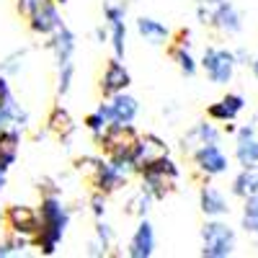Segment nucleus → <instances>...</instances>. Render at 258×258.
<instances>
[{"instance_id":"473e14b6","label":"nucleus","mask_w":258,"mask_h":258,"mask_svg":"<svg viewBox=\"0 0 258 258\" xmlns=\"http://www.w3.org/2000/svg\"><path fill=\"white\" fill-rule=\"evenodd\" d=\"M44 0H16V11H18V16H24V18H29Z\"/></svg>"},{"instance_id":"aec40b11","label":"nucleus","mask_w":258,"mask_h":258,"mask_svg":"<svg viewBox=\"0 0 258 258\" xmlns=\"http://www.w3.org/2000/svg\"><path fill=\"white\" fill-rule=\"evenodd\" d=\"M135 26H137V34L147 41V44H153V47L170 44V39H173L170 29L163 24V21L153 18V16H140V18L135 21Z\"/></svg>"},{"instance_id":"4468645a","label":"nucleus","mask_w":258,"mask_h":258,"mask_svg":"<svg viewBox=\"0 0 258 258\" xmlns=\"http://www.w3.org/2000/svg\"><path fill=\"white\" fill-rule=\"evenodd\" d=\"M235 160L238 165H255L258 163V135H255V126L245 124L235 132Z\"/></svg>"},{"instance_id":"a878e982","label":"nucleus","mask_w":258,"mask_h":258,"mask_svg":"<svg viewBox=\"0 0 258 258\" xmlns=\"http://www.w3.org/2000/svg\"><path fill=\"white\" fill-rule=\"evenodd\" d=\"M29 245H34V240L24 238V235H16V232H6V235H0V258L21 255V253H26Z\"/></svg>"},{"instance_id":"6ab92c4d","label":"nucleus","mask_w":258,"mask_h":258,"mask_svg":"<svg viewBox=\"0 0 258 258\" xmlns=\"http://www.w3.org/2000/svg\"><path fill=\"white\" fill-rule=\"evenodd\" d=\"M222 140V132L217 126L212 124V119L209 121H197L188 132L183 135V140H181V147H183V153H194L197 147H202V145H207V142H220Z\"/></svg>"},{"instance_id":"7c9ffc66","label":"nucleus","mask_w":258,"mask_h":258,"mask_svg":"<svg viewBox=\"0 0 258 258\" xmlns=\"http://www.w3.org/2000/svg\"><path fill=\"white\" fill-rule=\"evenodd\" d=\"M153 202H155V197H153V194H150V191H145V188L140 186V188H137V194H135L132 199H129V212H132V214H137V217L142 220V217H147L150 204H153Z\"/></svg>"},{"instance_id":"58836bf2","label":"nucleus","mask_w":258,"mask_h":258,"mask_svg":"<svg viewBox=\"0 0 258 258\" xmlns=\"http://www.w3.org/2000/svg\"><path fill=\"white\" fill-rule=\"evenodd\" d=\"M0 129H3V124H0Z\"/></svg>"},{"instance_id":"bb28decb","label":"nucleus","mask_w":258,"mask_h":258,"mask_svg":"<svg viewBox=\"0 0 258 258\" xmlns=\"http://www.w3.org/2000/svg\"><path fill=\"white\" fill-rule=\"evenodd\" d=\"M240 227H243L248 235H258V194H255V197H248V199H243Z\"/></svg>"},{"instance_id":"ddd939ff","label":"nucleus","mask_w":258,"mask_h":258,"mask_svg":"<svg viewBox=\"0 0 258 258\" xmlns=\"http://www.w3.org/2000/svg\"><path fill=\"white\" fill-rule=\"evenodd\" d=\"M155 227L147 222V217L140 220V225L135 227L132 238H129V245H126V255L129 258H150L155 253Z\"/></svg>"},{"instance_id":"a211bd4d","label":"nucleus","mask_w":258,"mask_h":258,"mask_svg":"<svg viewBox=\"0 0 258 258\" xmlns=\"http://www.w3.org/2000/svg\"><path fill=\"white\" fill-rule=\"evenodd\" d=\"M209 26H212V29H217V31L225 34V36H235V34H240V31H243V16H240L238 8L230 3V0H222L220 8L214 11Z\"/></svg>"},{"instance_id":"1a4fd4ad","label":"nucleus","mask_w":258,"mask_h":258,"mask_svg":"<svg viewBox=\"0 0 258 258\" xmlns=\"http://www.w3.org/2000/svg\"><path fill=\"white\" fill-rule=\"evenodd\" d=\"M132 85V75H129L126 64L121 62V57H111L103 68V75L98 80V91L103 98H111L116 93H124Z\"/></svg>"},{"instance_id":"f03ea898","label":"nucleus","mask_w":258,"mask_h":258,"mask_svg":"<svg viewBox=\"0 0 258 258\" xmlns=\"http://www.w3.org/2000/svg\"><path fill=\"white\" fill-rule=\"evenodd\" d=\"M178 178H181V168L176 165V160L170 155H165V158H160L155 163H150V165H145L140 170V186L153 194L155 202L165 199L168 194L176 188Z\"/></svg>"},{"instance_id":"20e7f679","label":"nucleus","mask_w":258,"mask_h":258,"mask_svg":"<svg viewBox=\"0 0 258 258\" xmlns=\"http://www.w3.org/2000/svg\"><path fill=\"white\" fill-rule=\"evenodd\" d=\"M199 64H202L204 75L209 78V83L227 85L235 75V68H238V57L227 47H207L199 57Z\"/></svg>"},{"instance_id":"39448f33","label":"nucleus","mask_w":258,"mask_h":258,"mask_svg":"<svg viewBox=\"0 0 258 258\" xmlns=\"http://www.w3.org/2000/svg\"><path fill=\"white\" fill-rule=\"evenodd\" d=\"M191 160H194L197 173H202L204 178L225 176L227 168H230V158H227L225 150L220 147V142H207V145L197 147V150L191 153Z\"/></svg>"},{"instance_id":"6e6552de","label":"nucleus","mask_w":258,"mask_h":258,"mask_svg":"<svg viewBox=\"0 0 258 258\" xmlns=\"http://www.w3.org/2000/svg\"><path fill=\"white\" fill-rule=\"evenodd\" d=\"M103 18H106V26H109V44L114 49V57L124 59L126 54V6L106 3Z\"/></svg>"},{"instance_id":"c756f323","label":"nucleus","mask_w":258,"mask_h":258,"mask_svg":"<svg viewBox=\"0 0 258 258\" xmlns=\"http://www.w3.org/2000/svg\"><path fill=\"white\" fill-rule=\"evenodd\" d=\"M73 80H75V59L57 68V96H68L73 91Z\"/></svg>"},{"instance_id":"4be33fe9","label":"nucleus","mask_w":258,"mask_h":258,"mask_svg":"<svg viewBox=\"0 0 258 258\" xmlns=\"http://www.w3.org/2000/svg\"><path fill=\"white\" fill-rule=\"evenodd\" d=\"M230 194L238 199H248L258 194V163L255 165H243L235 173L232 183H230Z\"/></svg>"},{"instance_id":"72a5a7b5","label":"nucleus","mask_w":258,"mask_h":258,"mask_svg":"<svg viewBox=\"0 0 258 258\" xmlns=\"http://www.w3.org/2000/svg\"><path fill=\"white\" fill-rule=\"evenodd\" d=\"M235 57H238V64H253V59H255V57H250V52L245 47L235 49Z\"/></svg>"},{"instance_id":"cd10ccee","label":"nucleus","mask_w":258,"mask_h":258,"mask_svg":"<svg viewBox=\"0 0 258 258\" xmlns=\"http://www.w3.org/2000/svg\"><path fill=\"white\" fill-rule=\"evenodd\" d=\"M47 124H49V129H52L54 135H59V140H64V137L73 132V119H70L68 109H62V106H54L49 119H47Z\"/></svg>"},{"instance_id":"9b49d317","label":"nucleus","mask_w":258,"mask_h":258,"mask_svg":"<svg viewBox=\"0 0 258 258\" xmlns=\"http://www.w3.org/2000/svg\"><path fill=\"white\" fill-rule=\"evenodd\" d=\"M165 155H170V147L158 135H150V132L147 135H140L135 140V145H132V158H135V165H137V173H140L145 165L155 163V160H160Z\"/></svg>"},{"instance_id":"2f4dec72","label":"nucleus","mask_w":258,"mask_h":258,"mask_svg":"<svg viewBox=\"0 0 258 258\" xmlns=\"http://www.w3.org/2000/svg\"><path fill=\"white\" fill-rule=\"evenodd\" d=\"M88 204H91V212H93L96 220L106 217V209H109V207H106V204H109V194H103V191H96V188H93V197H91Z\"/></svg>"},{"instance_id":"393cba45","label":"nucleus","mask_w":258,"mask_h":258,"mask_svg":"<svg viewBox=\"0 0 258 258\" xmlns=\"http://www.w3.org/2000/svg\"><path fill=\"white\" fill-rule=\"evenodd\" d=\"M114 243V230L103 217L96 220V240L88 245V255H106Z\"/></svg>"},{"instance_id":"e433bc0d","label":"nucleus","mask_w":258,"mask_h":258,"mask_svg":"<svg viewBox=\"0 0 258 258\" xmlns=\"http://www.w3.org/2000/svg\"><path fill=\"white\" fill-rule=\"evenodd\" d=\"M250 70H253V75H255V80H258V57L253 59V64H250Z\"/></svg>"},{"instance_id":"412c9836","label":"nucleus","mask_w":258,"mask_h":258,"mask_svg":"<svg viewBox=\"0 0 258 258\" xmlns=\"http://www.w3.org/2000/svg\"><path fill=\"white\" fill-rule=\"evenodd\" d=\"M111 103V116L116 124H135L137 116H140V101L135 96H129L126 91L124 93H116L109 98Z\"/></svg>"},{"instance_id":"f704fd0d","label":"nucleus","mask_w":258,"mask_h":258,"mask_svg":"<svg viewBox=\"0 0 258 258\" xmlns=\"http://www.w3.org/2000/svg\"><path fill=\"white\" fill-rule=\"evenodd\" d=\"M8 232V209L0 204V235Z\"/></svg>"},{"instance_id":"f257e3e1","label":"nucleus","mask_w":258,"mask_h":258,"mask_svg":"<svg viewBox=\"0 0 258 258\" xmlns=\"http://www.w3.org/2000/svg\"><path fill=\"white\" fill-rule=\"evenodd\" d=\"M36 209H39L41 227H39L36 238H34V248L41 255H54L62 238H64V232H68V227H70L73 214H70L68 204L57 197V191L44 194Z\"/></svg>"},{"instance_id":"2eb2a0df","label":"nucleus","mask_w":258,"mask_h":258,"mask_svg":"<svg viewBox=\"0 0 258 258\" xmlns=\"http://www.w3.org/2000/svg\"><path fill=\"white\" fill-rule=\"evenodd\" d=\"M245 109V98L240 93H225L220 101H214L209 109H207V116L217 124H227V121H235Z\"/></svg>"},{"instance_id":"c85d7f7f","label":"nucleus","mask_w":258,"mask_h":258,"mask_svg":"<svg viewBox=\"0 0 258 258\" xmlns=\"http://www.w3.org/2000/svg\"><path fill=\"white\" fill-rule=\"evenodd\" d=\"M26 49H16L11 54L3 57V62H0V73H6L8 78H18L21 70H24V62H26Z\"/></svg>"},{"instance_id":"0eeeda50","label":"nucleus","mask_w":258,"mask_h":258,"mask_svg":"<svg viewBox=\"0 0 258 258\" xmlns=\"http://www.w3.org/2000/svg\"><path fill=\"white\" fill-rule=\"evenodd\" d=\"M26 21H29V31H31V34L47 36V39H49L52 34H57V31L64 26L57 0H44V3H41Z\"/></svg>"},{"instance_id":"dca6fc26","label":"nucleus","mask_w":258,"mask_h":258,"mask_svg":"<svg viewBox=\"0 0 258 258\" xmlns=\"http://www.w3.org/2000/svg\"><path fill=\"white\" fill-rule=\"evenodd\" d=\"M199 209L204 217H227L230 214V202L225 197V191L212 186V183H204L199 188Z\"/></svg>"},{"instance_id":"c9c22d12","label":"nucleus","mask_w":258,"mask_h":258,"mask_svg":"<svg viewBox=\"0 0 258 258\" xmlns=\"http://www.w3.org/2000/svg\"><path fill=\"white\" fill-rule=\"evenodd\" d=\"M96 39H98L101 44H103V41L109 39V29H101V26H98V29H96Z\"/></svg>"},{"instance_id":"f8f14e48","label":"nucleus","mask_w":258,"mask_h":258,"mask_svg":"<svg viewBox=\"0 0 258 258\" xmlns=\"http://www.w3.org/2000/svg\"><path fill=\"white\" fill-rule=\"evenodd\" d=\"M21 145V126H3L0 129V194L8 183V170L18 158Z\"/></svg>"},{"instance_id":"7ed1b4c3","label":"nucleus","mask_w":258,"mask_h":258,"mask_svg":"<svg viewBox=\"0 0 258 258\" xmlns=\"http://www.w3.org/2000/svg\"><path fill=\"white\" fill-rule=\"evenodd\" d=\"M235 253V230L222 217H207L202 227V255L227 258Z\"/></svg>"},{"instance_id":"5701e85b","label":"nucleus","mask_w":258,"mask_h":258,"mask_svg":"<svg viewBox=\"0 0 258 258\" xmlns=\"http://www.w3.org/2000/svg\"><path fill=\"white\" fill-rule=\"evenodd\" d=\"M111 124H114V116H111V103H109V98L101 101L96 109L83 119V126L91 132L93 142H98V140L103 137V132H106V129H109Z\"/></svg>"},{"instance_id":"4c0bfd02","label":"nucleus","mask_w":258,"mask_h":258,"mask_svg":"<svg viewBox=\"0 0 258 258\" xmlns=\"http://www.w3.org/2000/svg\"><path fill=\"white\" fill-rule=\"evenodd\" d=\"M255 250H258V243H255Z\"/></svg>"},{"instance_id":"b1692460","label":"nucleus","mask_w":258,"mask_h":258,"mask_svg":"<svg viewBox=\"0 0 258 258\" xmlns=\"http://www.w3.org/2000/svg\"><path fill=\"white\" fill-rule=\"evenodd\" d=\"M168 52H170V59L176 62V68H178L186 78H194V75L199 73L202 64H199L197 57H194V52H191L188 44H181V41H170V49H168Z\"/></svg>"},{"instance_id":"9d476101","label":"nucleus","mask_w":258,"mask_h":258,"mask_svg":"<svg viewBox=\"0 0 258 258\" xmlns=\"http://www.w3.org/2000/svg\"><path fill=\"white\" fill-rule=\"evenodd\" d=\"M39 227H41L39 209L26 207V204H11V207H8V232L24 235V238L34 240L36 232H39Z\"/></svg>"},{"instance_id":"f3484780","label":"nucleus","mask_w":258,"mask_h":258,"mask_svg":"<svg viewBox=\"0 0 258 258\" xmlns=\"http://www.w3.org/2000/svg\"><path fill=\"white\" fill-rule=\"evenodd\" d=\"M47 47H49V52L54 54V62H57V68H59V64L73 62V59H75L78 36H75V31H73L70 26H62L57 34H52V36H49Z\"/></svg>"},{"instance_id":"423d86ee","label":"nucleus","mask_w":258,"mask_h":258,"mask_svg":"<svg viewBox=\"0 0 258 258\" xmlns=\"http://www.w3.org/2000/svg\"><path fill=\"white\" fill-rule=\"evenodd\" d=\"M0 124L3 126H21L24 129L29 124L26 109L18 103L13 88H11V78L6 73H0Z\"/></svg>"}]
</instances>
